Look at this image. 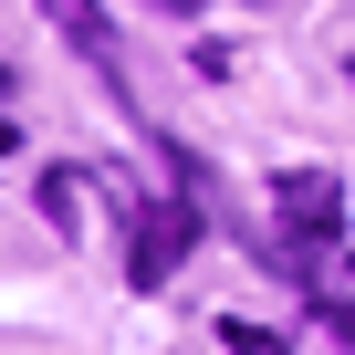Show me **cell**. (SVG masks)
<instances>
[{
	"instance_id": "obj_1",
	"label": "cell",
	"mask_w": 355,
	"mask_h": 355,
	"mask_svg": "<svg viewBox=\"0 0 355 355\" xmlns=\"http://www.w3.org/2000/svg\"><path fill=\"white\" fill-rule=\"evenodd\" d=\"M189 251H199V209H189V199H167V209H146V220H136V241H125V282H136V293H157Z\"/></svg>"
},
{
	"instance_id": "obj_2",
	"label": "cell",
	"mask_w": 355,
	"mask_h": 355,
	"mask_svg": "<svg viewBox=\"0 0 355 355\" xmlns=\"http://www.w3.org/2000/svg\"><path fill=\"white\" fill-rule=\"evenodd\" d=\"M272 209H282L293 241H334V230H345V189H334L324 167H282V178H272Z\"/></svg>"
},
{
	"instance_id": "obj_3",
	"label": "cell",
	"mask_w": 355,
	"mask_h": 355,
	"mask_svg": "<svg viewBox=\"0 0 355 355\" xmlns=\"http://www.w3.org/2000/svg\"><path fill=\"white\" fill-rule=\"evenodd\" d=\"M42 11H53V32H73V42H84V63H94V73H115V32H105L94 0H42Z\"/></svg>"
},
{
	"instance_id": "obj_4",
	"label": "cell",
	"mask_w": 355,
	"mask_h": 355,
	"mask_svg": "<svg viewBox=\"0 0 355 355\" xmlns=\"http://www.w3.org/2000/svg\"><path fill=\"white\" fill-rule=\"evenodd\" d=\"M73 199H84V178H73V167H53V178H42V220H53V230H73Z\"/></svg>"
},
{
	"instance_id": "obj_5",
	"label": "cell",
	"mask_w": 355,
	"mask_h": 355,
	"mask_svg": "<svg viewBox=\"0 0 355 355\" xmlns=\"http://www.w3.org/2000/svg\"><path fill=\"white\" fill-rule=\"evenodd\" d=\"M157 11H199V0H157Z\"/></svg>"
},
{
	"instance_id": "obj_6",
	"label": "cell",
	"mask_w": 355,
	"mask_h": 355,
	"mask_svg": "<svg viewBox=\"0 0 355 355\" xmlns=\"http://www.w3.org/2000/svg\"><path fill=\"white\" fill-rule=\"evenodd\" d=\"M345 272H355V251H345Z\"/></svg>"
},
{
	"instance_id": "obj_7",
	"label": "cell",
	"mask_w": 355,
	"mask_h": 355,
	"mask_svg": "<svg viewBox=\"0 0 355 355\" xmlns=\"http://www.w3.org/2000/svg\"><path fill=\"white\" fill-rule=\"evenodd\" d=\"M345 73H355V63H345Z\"/></svg>"
}]
</instances>
